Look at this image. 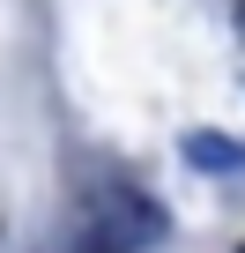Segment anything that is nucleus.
Returning a JSON list of instances; mask_svg holds the SVG:
<instances>
[{
    "label": "nucleus",
    "instance_id": "f03ea898",
    "mask_svg": "<svg viewBox=\"0 0 245 253\" xmlns=\"http://www.w3.org/2000/svg\"><path fill=\"white\" fill-rule=\"evenodd\" d=\"M67 253H119V246H111V238H104L89 216H82V223H74V238H67Z\"/></svg>",
    "mask_w": 245,
    "mask_h": 253
},
{
    "label": "nucleus",
    "instance_id": "f257e3e1",
    "mask_svg": "<svg viewBox=\"0 0 245 253\" xmlns=\"http://www.w3.org/2000/svg\"><path fill=\"white\" fill-rule=\"evenodd\" d=\"M178 149H186V164H201V171H238V164H245V149H238L230 134H215V126H193Z\"/></svg>",
    "mask_w": 245,
    "mask_h": 253
},
{
    "label": "nucleus",
    "instance_id": "7ed1b4c3",
    "mask_svg": "<svg viewBox=\"0 0 245 253\" xmlns=\"http://www.w3.org/2000/svg\"><path fill=\"white\" fill-rule=\"evenodd\" d=\"M238 38H245V0H238Z\"/></svg>",
    "mask_w": 245,
    "mask_h": 253
}]
</instances>
